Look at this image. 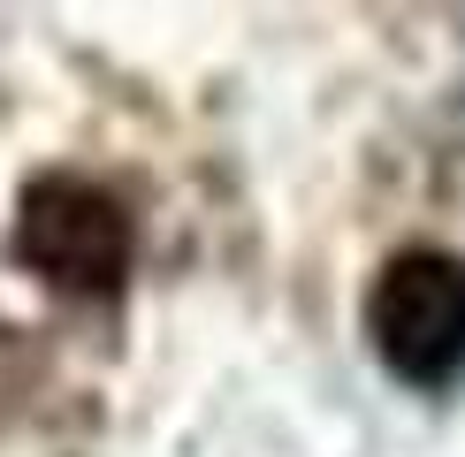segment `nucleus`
Segmentation results:
<instances>
[{
	"label": "nucleus",
	"instance_id": "nucleus-1",
	"mask_svg": "<svg viewBox=\"0 0 465 457\" xmlns=\"http://www.w3.org/2000/svg\"><path fill=\"white\" fill-rule=\"evenodd\" d=\"M130 252H138V221H130V206L114 199L107 183L54 168V176H38L24 190V214H15V259H24L31 275H46L54 290H69V297L123 290Z\"/></svg>",
	"mask_w": 465,
	"mask_h": 457
},
{
	"label": "nucleus",
	"instance_id": "nucleus-2",
	"mask_svg": "<svg viewBox=\"0 0 465 457\" xmlns=\"http://www.w3.org/2000/svg\"><path fill=\"white\" fill-rule=\"evenodd\" d=\"M366 335L404 389L465 381V259L458 252H397L366 290Z\"/></svg>",
	"mask_w": 465,
	"mask_h": 457
}]
</instances>
